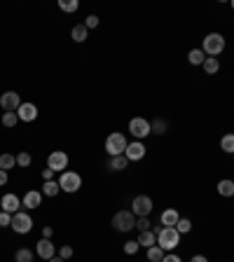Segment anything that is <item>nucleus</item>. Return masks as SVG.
Here are the masks:
<instances>
[{"mask_svg": "<svg viewBox=\"0 0 234 262\" xmlns=\"http://www.w3.org/2000/svg\"><path fill=\"white\" fill-rule=\"evenodd\" d=\"M157 246L164 253H174V248L180 246V234L176 227H162V232L157 234Z\"/></svg>", "mask_w": 234, "mask_h": 262, "instance_id": "f257e3e1", "label": "nucleus"}, {"mask_svg": "<svg viewBox=\"0 0 234 262\" xmlns=\"http://www.w3.org/2000/svg\"><path fill=\"white\" fill-rule=\"evenodd\" d=\"M58 188L63 190V192H68V195H73V192H77V190L82 188V176L77 171H63V173H58Z\"/></svg>", "mask_w": 234, "mask_h": 262, "instance_id": "f03ea898", "label": "nucleus"}, {"mask_svg": "<svg viewBox=\"0 0 234 262\" xmlns=\"http://www.w3.org/2000/svg\"><path fill=\"white\" fill-rule=\"evenodd\" d=\"M223 49H225V38H223L220 33H209V35L204 38V42H201V52H204L206 57L216 59Z\"/></svg>", "mask_w": 234, "mask_h": 262, "instance_id": "7ed1b4c3", "label": "nucleus"}, {"mask_svg": "<svg viewBox=\"0 0 234 262\" xmlns=\"http://www.w3.org/2000/svg\"><path fill=\"white\" fill-rule=\"evenodd\" d=\"M126 138H124V133H119V131H113L108 138H106V152H108L110 157H117V155H124V150H126Z\"/></svg>", "mask_w": 234, "mask_h": 262, "instance_id": "20e7f679", "label": "nucleus"}, {"mask_svg": "<svg viewBox=\"0 0 234 262\" xmlns=\"http://www.w3.org/2000/svg\"><path fill=\"white\" fill-rule=\"evenodd\" d=\"M113 227L117 229V232H131V229L136 227V215L131 211H117L115 215H113Z\"/></svg>", "mask_w": 234, "mask_h": 262, "instance_id": "39448f33", "label": "nucleus"}, {"mask_svg": "<svg viewBox=\"0 0 234 262\" xmlns=\"http://www.w3.org/2000/svg\"><path fill=\"white\" fill-rule=\"evenodd\" d=\"M152 208H155V204H152V199L148 195H138L131 201V213H134L136 218H148L152 213Z\"/></svg>", "mask_w": 234, "mask_h": 262, "instance_id": "423d86ee", "label": "nucleus"}, {"mask_svg": "<svg viewBox=\"0 0 234 262\" xmlns=\"http://www.w3.org/2000/svg\"><path fill=\"white\" fill-rule=\"evenodd\" d=\"M9 227L14 229L17 234H28V232L33 229V218L26 211H17L12 215V225H9Z\"/></svg>", "mask_w": 234, "mask_h": 262, "instance_id": "0eeeda50", "label": "nucleus"}, {"mask_svg": "<svg viewBox=\"0 0 234 262\" xmlns=\"http://www.w3.org/2000/svg\"><path fill=\"white\" fill-rule=\"evenodd\" d=\"M68 155L63 152V150H54V152H50V157H47V169H52L54 173H63L68 171Z\"/></svg>", "mask_w": 234, "mask_h": 262, "instance_id": "6e6552de", "label": "nucleus"}, {"mask_svg": "<svg viewBox=\"0 0 234 262\" xmlns=\"http://www.w3.org/2000/svg\"><path fill=\"white\" fill-rule=\"evenodd\" d=\"M129 133H131L136 140L148 138V136L152 133L150 122H148V120H143V117H134V120L129 122Z\"/></svg>", "mask_w": 234, "mask_h": 262, "instance_id": "1a4fd4ad", "label": "nucleus"}, {"mask_svg": "<svg viewBox=\"0 0 234 262\" xmlns=\"http://www.w3.org/2000/svg\"><path fill=\"white\" fill-rule=\"evenodd\" d=\"M19 106H21V96H19L17 91H5V94L0 96V108H2L5 113H17Z\"/></svg>", "mask_w": 234, "mask_h": 262, "instance_id": "9d476101", "label": "nucleus"}, {"mask_svg": "<svg viewBox=\"0 0 234 262\" xmlns=\"http://www.w3.org/2000/svg\"><path fill=\"white\" fill-rule=\"evenodd\" d=\"M145 150H148V147L143 145V140H134V143L126 145L124 157L129 159V162H141L143 157H145Z\"/></svg>", "mask_w": 234, "mask_h": 262, "instance_id": "9b49d317", "label": "nucleus"}, {"mask_svg": "<svg viewBox=\"0 0 234 262\" xmlns=\"http://www.w3.org/2000/svg\"><path fill=\"white\" fill-rule=\"evenodd\" d=\"M35 253L40 255L42 260H52V258L57 255V246L52 244V239H40V241L35 244Z\"/></svg>", "mask_w": 234, "mask_h": 262, "instance_id": "f8f14e48", "label": "nucleus"}, {"mask_svg": "<svg viewBox=\"0 0 234 262\" xmlns=\"http://www.w3.org/2000/svg\"><path fill=\"white\" fill-rule=\"evenodd\" d=\"M0 206H2V211H5V213H12V215H14L17 211H21V199H19L17 195H12V192H9V195H2Z\"/></svg>", "mask_w": 234, "mask_h": 262, "instance_id": "ddd939ff", "label": "nucleus"}, {"mask_svg": "<svg viewBox=\"0 0 234 262\" xmlns=\"http://www.w3.org/2000/svg\"><path fill=\"white\" fill-rule=\"evenodd\" d=\"M17 115H19V122H33L38 117V108H35V103H21Z\"/></svg>", "mask_w": 234, "mask_h": 262, "instance_id": "4468645a", "label": "nucleus"}, {"mask_svg": "<svg viewBox=\"0 0 234 262\" xmlns=\"http://www.w3.org/2000/svg\"><path fill=\"white\" fill-rule=\"evenodd\" d=\"M40 204H42V192H38V190H28L24 195V201H21L24 208H38Z\"/></svg>", "mask_w": 234, "mask_h": 262, "instance_id": "2eb2a0df", "label": "nucleus"}, {"mask_svg": "<svg viewBox=\"0 0 234 262\" xmlns=\"http://www.w3.org/2000/svg\"><path fill=\"white\" fill-rule=\"evenodd\" d=\"M159 220H162V225H164V227H176V225H178V220H180V213L176 211V208H167V211H162Z\"/></svg>", "mask_w": 234, "mask_h": 262, "instance_id": "dca6fc26", "label": "nucleus"}, {"mask_svg": "<svg viewBox=\"0 0 234 262\" xmlns=\"http://www.w3.org/2000/svg\"><path fill=\"white\" fill-rule=\"evenodd\" d=\"M136 241H138V246H143V248H152V246L157 244V234H155L152 229H148V232H141Z\"/></svg>", "mask_w": 234, "mask_h": 262, "instance_id": "f3484780", "label": "nucleus"}, {"mask_svg": "<svg viewBox=\"0 0 234 262\" xmlns=\"http://www.w3.org/2000/svg\"><path fill=\"white\" fill-rule=\"evenodd\" d=\"M70 38L75 42H84L87 38H89V28L84 24H77V26H73V31H70Z\"/></svg>", "mask_w": 234, "mask_h": 262, "instance_id": "a211bd4d", "label": "nucleus"}, {"mask_svg": "<svg viewBox=\"0 0 234 262\" xmlns=\"http://www.w3.org/2000/svg\"><path fill=\"white\" fill-rule=\"evenodd\" d=\"M218 195L220 196H234V180L223 178L218 183Z\"/></svg>", "mask_w": 234, "mask_h": 262, "instance_id": "6ab92c4d", "label": "nucleus"}, {"mask_svg": "<svg viewBox=\"0 0 234 262\" xmlns=\"http://www.w3.org/2000/svg\"><path fill=\"white\" fill-rule=\"evenodd\" d=\"M14 166H17V155H9V152L0 155V169H2V171H9V169H14Z\"/></svg>", "mask_w": 234, "mask_h": 262, "instance_id": "aec40b11", "label": "nucleus"}, {"mask_svg": "<svg viewBox=\"0 0 234 262\" xmlns=\"http://www.w3.org/2000/svg\"><path fill=\"white\" fill-rule=\"evenodd\" d=\"M126 164H129V159H126L124 155H117V157H110V169H113V171H124L126 169Z\"/></svg>", "mask_w": 234, "mask_h": 262, "instance_id": "412c9836", "label": "nucleus"}, {"mask_svg": "<svg viewBox=\"0 0 234 262\" xmlns=\"http://www.w3.org/2000/svg\"><path fill=\"white\" fill-rule=\"evenodd\" d=\"M201 68L206 70V75H216L218 70H220V61H218V59H213V57H206V61L201 64Z\"/></svg>", "mask_w": 234, "mask_h": 262, "instance_id": "4be33fe9", "label": "nucleus"}, {"mask_svg": "<svg viewBox=\"0 0 234 262\" xmlns=\"http://www.w3.org/2000/svg\"><path fill=\"white\" fill-rule=\"evenodd\" d=\"M58 192H61V188H58L57 180H47V183L42 185V196H57Z\"/></svg>", "mask_w": 234, "mask_h": 262, "instance_id": "5701e85b", "label": "nucleus"}, {"mask_svg": "<svg viewBox=\"0 0 234 262\" xmlns=\"http://www.w3.org/2000/svg\"><path fill=\"white\" fill-rule=\"evenodd\" d=\"M220 150L227 152V155H234V133H227L220 138Z\"/></svg>", "mask_w": 234, "mask_h": 262, "instance_id": "b1692460", "label": "nucleus"}, {"mask_svg": "<svg viewBox=\"0 0 234 262\" xmlns=\"http://www.w3.org/2000/svg\"><path fill=\"white\" fill-rule=\"evenodd\" d=\"M187 61L192 66H201L206 61V54L201 52V49H190V54H187Z\"/></svg>", "mask_w": 234, "mask_h": 262, "instance_id": "393cba45", "label": "nucleus"}, {"mask_svg": "<svg viewBox=\"0 0 234 262\" xmlns=\"http://www.w3.org/2000/svg\"><path fill=\"white\" fill-rule=\"evenodd\" d=\"M164 255H167V253H164L157 244L152 246V248H148V262H162V260H164Z\"/></svg>", "mask_w": 234, "mask_h": 262, "instance_id": "a878e982", "label": "nucleus"}, {"mask_svg": "<svg viewBox=\"0 0 234 262\" xmlns=\"http://www.w3.org/2000/svg\"><path fill=\"white\" fill-rule=\"evenodd\" d=\"M77 7H80L77 0H58V9H61V12H68V14H70V12H75Z\"/></svg>", "mask_w": 234, "mask_h": 262, "instance_id": "bb28decb", "label": "nucleus"}, {"mask_svg": "<svg viewBox=\"0 0 234 262\" xmlns=\"http://www.w3.org/2000/svg\"><path fill=\"white\" fill-rule=\"evenodd\" d=\"M17 124H19V115L17 113H2V127L12 129V127H17Z\"/></svg>", "mask_w": 234, "mask_h": 262, "instance_id": "cd10ccee", "label": "nucleus"}, {"mask_svg": "<svg viewBox=\"0 0 234 262\" xmlns=\"http://www.w3.org/2000/svg\"><path fill=\"white\" fill-rule=\"evenodd\" d=\"M14 258H17V262H33V251L31 248H19Z\"/></svg>", "mask_w": 234, "mask_h": 262, "instance_id": "c85d7f7f", "label": "nucleus"}, {"mask_svg": "<svg viewBox=\"0 0 234 262\" xmlns=\"http://www.w3.org/2000/svg\"><path fill=\"white\" fill-rule=\"evenodd\" d=\"M176 229H178V234H180V237H183V234H187V232H192V220L180 218V220H178V225H176Z\"/></svg>", "mask_w": 234, "mask_h": 262, "instance_id": "c756f323", "label": "nucleus"}, {"mask_svg": "<svg viewBox=\"0 0 234 262\" xmlns=\"http://www.w3.org/2000/svg\"><path fill=\"white\" fill-rule=\"evenodd\" d=\"M31 162H33V157L28 155V152H19L17 155V166H21V169L31 166Z\"/></svg>", "mask_w": 234, "mask_h": 262, "instance_id": "7c9ffc66", "label": "nucleus"}, {"mask_svg": "<svg viewBox=\"0 0 234 262\" xmlns=\"http://www.w3.org/2000/svg\"><path fill=\"white\" fill-rule=\"evenodd\" d=\"M150 129H152V133H157V136H162V133L167 131V122H164V120H155V122L150 124Z\"/></svg>", "mask_w": 234, "mask_h": 262, "instance_id": "2f4dec72", "label": "nucleus"}, {"mask_svg": "<svg viewBox=\"0 0 234 262\" xmlns=\"http://www.w3.org/2000/svg\"><path fill=\"white\" fill-rule=\"evenodd\" d=\"M57 255L61 260H70V258H73V246H61L57 251Z\"/></svg>", "mask_w": 234, "mask_h": 262, "instance_id": "473e14b6", "label": "nucleus"}, {"mask_svg": "<svg viewBox=\"0 0 234 262\" xmlns=\"http://www.w3.org/2000/svg\"><path fill=\"white\" fill-rule=\"evenodd\" d=\"M138 248H141L138 241H126V244H124V253L126 255H136V253H138Z\"/></svg>", "mask_w": 234, "mask_h": 262, "instance_id": "72a5a7b5", "label": "nucleus"}, {"mask_svg": "<svg viewBox=\"0 0 234 262\" xmlns=\"http://www.w3.org/2000/svg\"><path fill=\"white\" fill-rule=\"evenodd\" d=\"M150 225H152V222L148 220V218H136V227H138V232H148Z\"/></svg>", "mask_w": 234, "mask_h": 262, "instance_id": "f704fd0d", "label": "nucleus"}, {"mask_svg": "<svg viewBox=\"0 0 234 262\" xmlns=\"http://www.w3.org/2000/svg\"><path fill=\"white\" fill-rule=\"evenodd\" d=\"M12 225V213L0 211V227H9Z\"/></svg>", "mask_w": 234, "mask_h": 262, "instance_id": "c9c22d12", "label": "nucleus"}, {"mask_svg": "<svg viewBox=\"0 0 234 262\" xmlns=\"http://www.w3.org/2000/svg\"><path fill=\"white\" fill-rule=\"evenodd\" d=\"M99 21H101V19L96 14H89V16H87V21H84V26H87V28H96Z\"/></svg>", "mask_w": 234, "mask_h": 262, "instance_id": "e433bc0d", "label": "nucleus"}, {"mask_svg": "<svg viewBox=\"0 0 234 262\" xmlns=\"http://www.w3.org/2000/svg\"><path fill=\"white\" fill-rule=\"evenodd\" d=\"M54 176H57V173L52 171V169H45V171H42V180H45V183H47V180H54Z\"/></svg>", "mask_w": 234, "mask_h": 262, "instance_id": "4c0bfd02", "label": "nucleus"}, {"mask_svg": "<svg viewBox=\"0 0 234 262\" xmlns=\"http://www.w3.org/2000/svg\"><path fill=\"white\" fill-rule=\"evenodd\" d=\"M162 262H183V260H180V258H178V255H176V253H167V255H164V260H162Z\"/></svg>", "mask_w": 234, "mask_h": 262, "instance_id": "58836bf2", "label": "nucleus"}, {"mask_svg": "<svg viewBox=\"0 0 234 262\" xmlns=\"http://www.w3.org/2000/svg\"><path fill=\"white\" fill-rule=\"evenodd\" d=\"M7 180H9L7 171H2V169H0V188H5V185H7Z\"/></svg>", "mask_w": 234, "mask_h": 262, "instance_id": "ea45409f", "label": "nucleus"}, {"mask_svg": "<svg viewBox=\"0 0 234 262\" xmlns=\"http://www.w3.org/2000/svg\"><path fill=\"white\" fill-rule=\"evenodd\" d=\"M52 234H54L52 227H42V239H52Z\"/></svg>", "mask_w": 234, "mask_h": 262, "instance_id": "a19ab883", "label": "nucleus"}, {"mask_svg": "<svg viewBox=\"0 0 234 262\" xmlns=\"http://www.w3.org/2000/svg\"><path fill=\"white\" fill-rule=\"evenodd\" d=\"M190 262H209V258H206V255H192Z\"/></svg>", "mask_w": 234, "mask_h": 262, "instance_id": "79ce46f5", "label": "nucleus"}, {"mask_svg": "<svg viewBox=\"0 0 234 262\" xmlns=\"http://www.w3.org/2000/svg\"><path fill=\"white\" fill-rule=\"evenodd\" d=\"M47 262H66V260H61L58 255H54V258H52V260H47Z\"/></svg>", "mask_w": 234, "mask_h": 262, "instance_id": "37998d69", "label": "nucleus"}, {"mask_svg": "<svg viewBox=\"0 0 234 262\" xmlns=\"http://www.w3.org/2000/svg\"><path fill=\"white\" fill-rule=\"evenodd\" d=\"M232 9H234V0H232Z\"/></svg>", "mask_w": 234, "mask_h": 262, "instance_id": "c03bdc74", "label": "nucleus"}]
</instances>
